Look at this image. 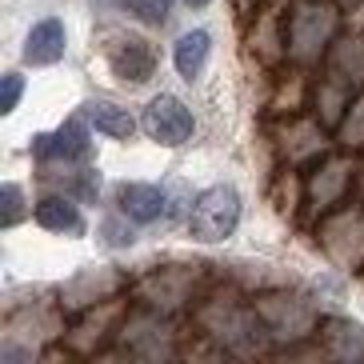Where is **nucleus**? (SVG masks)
<instances>
[{
	"label": "nucleus",
	"mask_w": 364,
	"mask_h": 364,
	"mask_svg": "<svg viewBox=\"0 0 364 364\" xmlns=\"http://www.w3.org/2000/svg\"><path fill=\"white\" fill-rule=\"evenodd\" d=\"M21 216H24V188L9 181L4 188H0V225L16 228L21 225Z\"/></svg>",
	"instance_id": "18"
},
{
	"label": "nucleus",
	"mask_w": 364,
	"mask_h": 364,
	"mask_svg": "<svg viewBox=\"0 0 364 364\" xmlns=\"http://www.w3.org/2000/svg\"><path fill=\"white\" fill-rule=\"evenodd\" d=\"M321 65H324V76L341 80V85H348L356 92L364 85V33L360 36H336Z\"/></svg>",
	"instance_id": "11"
},
{
	"label": "nucleus",
	"mask_w": 364,
	"mask_h": 364,
	"mask_svg": "<svg viewBox=\"0 0 364 364\" xmlns=\"http://www.w3.org/2000/svg\"><path fill=\"white\" fill-rule=\"evenodd\" d=\"M240 225V193L232 184H213L188 204V236L196 245H220Z\"/></svg>",
	"instance_id": "3"
},
{
	"label": "nucleus",
	"mask_w": 364,
	"mask_h": 364,
	"mask_svg": "<svg viewBox=\"0 0 364 364\" xmlns=\"http://www.w3.org/2000/svg\"><path fill=\"white\" fill-rule=\"evenodd\" d=\"M21 92H24V76L21 73H4V80H0V112H4V117L16 112Z\"/></svg>",
	"instance_id": "20"
},
{
	"label": "nucleus",
	"mask_w": 364,
	"mask_h": 364,
	"mask_svg": "<svg viewBox=\"0 0 364 364\" xmlns=\"http://www.w3.org/2000/svg\"><path fill=\"white\" fill-rule=\"evenodd\" d=\"M341 28V4L328 0H292L284 12V60L296 68L321 65Z\"/></svg>",
	"instance_id": "1"
},
{
	"label": "nucleus",
	"mask_w": 364,
	"mask_h": 364,
	"mask_svg": "<svg viewBox=\"0 0 364 364\" xmlns=\"http://www.w3.org/2000/svg\"><path fill=\"white\" fill-rule=\"evenodd\" d=\"M140 129L149 132L156 144H164V149H181L184 140H193L196 120H193V108L184 105L181 97L161 92V97L149 100L144 117H140Z\"/></svg>",
	"instance_id": "6"
},
{
	"label": "nucleus",
	"mask_w": 364,
	"mask_h": 364,
	"mask_svg": "<svg viewBox=\"0 0 364 364\" xmlns=\"http://www.w3.org/2000/svg\"><path fill=\"white\" fill-rule=\"evenodd\" d=\"M140 24H164L172 16V0H124Z\"/></svg>",
	"instance_id": "19"
},
{
	"label": "nucleus",
	"mask_w": 364,
	"mask_h": 364,
	"mask_svg": "<svg viewBox=\"0 0 364 364\" xmlns=\"http://www.w3.org/2000/svg\"><path fill=\"white\" fill-rule=\"evenodd\" d=\"M260 0H236V9H240V16H252V9H257Z\"/></svg>",
	"instance_id": "22"
},
{
	"label": "nucleus",
	"mask_w": 364,
	"mask_h": 364,
	"mask_svg": "<svg viewBox=\"0 0 364 364\" xmlns=\"http://www.w3.org/2000/svg\"><path fill=\"white\" fill-rule=\"evenodd\" d=\"M316 341H324V353L341 360H360L364 356V324L344 321V316H324L316 324Z\"/></svg>",
	"instance_id": "12"
},
{
	"label": "nucleus",
	"mask_w": 364,
	"mask_h": 364,
	"mask_svg": "<svg viewBox=\"0 0 364 364\" xmlns=\"http://www.w3.org/2000/svg\"><path fill=\"white\" fill-rule=\"evenodd\" d=\"M65 48H68V33H65V21L60 16H44L28 28L24 36V65L33 68H48V65H60L65 60Z\"/></svg>",
	"instance_id": "10"
},
{
	"label": "nucleus",
	"mask_w": 364,
	"mask_h": 364,
	"mask_svg": "<svg viewBox=\"0 0 364 364\" xmlns=\"http://www.w3.org/2000/svg\"><path fill=\"white\" fill-rule=\"evenodd\" d=\"M188 4H193V9H204V4H213V0H188Z\"/></svg>",
	"instance_id": "24"
},
{
	"label": "nucleus",
	"mask_w": 364,
	"mask_h": 364,
	"mask_svg": "<svg viewBox=\"0 0 364 364\" xmlns=\"http://www.w3.org/2000/svg\"><path fill=\"white\" fill-rule=\"evenodd\" d=\"M356 193L364 196V161H360V168H356Z\"/></svg>",
	"instance_id": "23"
},
{
	"label": "nucleus",
	"mask_w": 364,
	"mask_h": 364,
	"mask_svg": "<svg viewBox=\"0 0 364 364\" xmlns=\"http://www.w3.org/2000/svg\"><path fill=\"white\" fill-rule=\"evenodd\" d=\"M65 193H73L80 204H92L100 196V172L92 164H65V181H60Z\"/></svg>",
	"instance_id": "15"
},
{
	"label": "nucleus",
	"mask_w": 364,
	"mask_h": 364,
	"mask_svg": "<svg viewBox=\"0 0 364 364\" xmlns=\"http://www.w3.org/2000/svg\"><path fill=\"white\" fill-rule=\"evenodd\" d=\"M208 53H213V36H208V28H188V33H181L176 44H172V65H176V73L193 85L196 76L204 73Z\"/></svg>",
	"instance_id": "14"
},
{
	"label": "nucleus",
	"mask_w": 364,
	"mask_h": 364,
	"mask_svg": "<svg viewBox=\"0 0 364 364\" xmlns=\"http://www.w3.org/2000/svg\"><path fill=\"white\" fill-rule=\"evenodd\" d=\"M80 117L108 140H132V132H136V117H132L129 108L112 105V100H85Z\"/></svg>",
	"instance_id": "13"
},
{
	"label": "nucleus",
	"mask_w": 364,
	"mask_h": 364,
	"mask_svg": "<svg viewBox=\"0 0 364 364\" xmlns=\"http://www.w3.org/2000/svg\"><path fill=\"white\" fill-rule=\"evenodd\" d=\"M277 149L289 168L309 172L316 161L328 156V124L312 120V117H300V112H289V120L277 129Z\"/></svg>",
	"instance_id": "4"
},
{
	"label": "nucleus",
	"mask_w": 364,
	"mask_h": 364,
	"mask_svg": "<svg viewBox=\"0 0 364 364\" xmlns=\"http://www.w3.org/2000/svg\"><path fill=\"white\" fill-rule=\"evenodd\" d=\"M356 188V161L348 156V149L328 152L324 161H316L304 176V204H309V220H321L332 208L348 204Z\"/></svg>",
	"instance_id": "2"
},
{
	"label": "nucleus",
	"mask_w": 364,
	"mask_h": 364,
	"mask_svg": "<svg viewBox=\"0 0 364 364\" xmlns=\"http://www.w3.org/2000/svg\"><path fill=\"white\" fill-rule=\"evenodd\" d=\"M100 236H105L108 248H129L132 240H136V232H132V220L117 208V216H105L100 220Z\"/></svg>",
	"instance_id": "17"
},
{
	"label": "nucleus",
	"mask_w": 364,
	"mask_h": 364,
	"mask_svg": "<svg viewBox=\"0 0 364 364\" xmlns=\"http://www.w3.org/2000/svg\"><path fill=\"white\" fill-rule=\"evenodd\" d=\"M36 225L44 232H60V236H85V213H80V200L65 188H53L48 196H41L33 208Z\"/></svg>",
	"instance_id": "9"
},
{
	"label": "nucleus",
	"mask_w": 364,
	"mask_h": 364,
	"mask_svg": "<svg viewBox=\"0 0 364 364\" xmlns=\"http://www.w3.org/2000/svg\"><path fill=\"white\" fill-rule=\"evenodd\" d=\"M336 4H341V12H348V16L364 9V0H336Z\"/></svg>",
	"instance_id": "21"
},
{
	"label": "nucleus",
	"mask_w": 364,
	"mask_h": 364,
	"mask_svg": "<svg viewBox=\"0 0 364 364\" xmlns=\"http://www.w3.org/2000/svg\"><path fill=\"white\" fill-rule=\"evenodd\" d=\"M117 208L129 216L132 225H156L161 216H168L172 200L161 184L124 181V184H117Z\"/></svg>",
	"instance_id": "8"
},
{
	"label": "nucleus",
	"mask_w": 364,
	"mask_h": 364,
	"mask_svg": "<svg viewBox=\"0 0 364 364\" xmlns=\"http://www.w3.org/2000/svg\"><path fill=\"white\" fill-rule=\"evenodd\" d=\"M28 152H33L41 164H85L88 156H92V124L76 112V117H68L60 129L36 132Z\"/></svg>",
	"instance_id": "5"
},
{
	"label": "nucleus",
	"mask_w": 364,
	"mask_h": 364,
	"mask_svg": "<svg viewBox=\"0 0 364 364\" xmlns=\"http://www.w3.org/2000/svg\"><path fill=\"white\" fill-rule=\"evenodd\" d=\"M105 60L112 76L124 85H149L152 73H156V48L144 36H117L105 48Z\"/></svg>",
	"instance_id": "7"
},
{
	"label": "nucleus",
	"mask_w": 364,
	"mask_h": 364,
	"mask_svg": "<svg viewBox=\"0 0 364 364\" xmlns=\"http://www.w3.org/2000/svg\"><path fill=\"white\" fill-rule=\"evenodd\" d=\"M336 144L348 152H364V92H356L344 120L336 124Z\"/></svg>",
	"instance_id": "16"
}]
</instances>
